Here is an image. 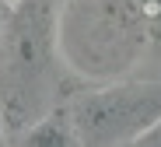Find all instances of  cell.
Masks as SVG:
<instances>
[{
  "label": "cell",
  "mask_w": 161,
  "mask_h": 147,
  "mask_svg": "<svg viewBox=\"0 0 161 147\" xmlns=\"http://www.w3.org/2000/svg\"><path fill=\"white\" fill-rule=\"evenodd\" d=\"M53 46L88 81H119L147 49V7L140 0H67L53 14Z\"/></svg>",
  "instance_id": "1"
},
{
  "label": "cell",
  "mask_w": 161,
  "mask_h": 147,
  "mask_svg": "<svg viewBox=\"0 0 161 147\" xmlns=\"http://www.w3.org/2000/svg\"><path fill=\"white\" fill-rule=\"evenodd\" d=\"M161 116V81H105L67 105L77 144L123 147Z\"/></svg>",
  "instance_id": "2"
},
{
  "label": "cell",
  "mask_w": 161,
  "mask_h": 147,
  "mask_svg": "<svg viewBox=\"0 0 161 147\" xmlns=\"http://www.w3.org/2000/svg\"><path fill=\"white\" fill-rule=\"evenodd\" d=\"M18 144H25V147H74L77 137H74V130H70L67 109L35 116V119L18 133Z\"/></svg>",
  "instance_id": "3"
},
{
  "label": "cell",
  "mask_w": 161,
  "mask_h": 147,
  "mask_svg": "<svg viewBox=\"0 0 161 147\" xmlns=\"http://www.w3.org/2000/svg\"><path fill=\"white\" fill-rule=\"evenodd\" d=\"M137 147H161V116L137 137Z\"/></svg>",
  "instance_id": "4"
},
{
  "label": "cell",
  "mask_w": 161,
  "mask_h": 147,
  "mask_svg": "<svg viewBox=\"0 0 161 147\" xmlns=\"http://www.w3.org/2000/svg\"><path fill=\"white\" fill-rule=\"evenodd\" d=\"M7 14H11V7L0 0V39H4V28H7Z\"/></svg>",
  "instance_id": "5"
},
{
  "label": "cell",
  "mask_w": 161,
  "mask_h": 147,
  "mask_svg": "<svg viewBox=\"0 0 161 147\" xmlns=\"http://www.w3.org/2000/svg\"><path fill=\"white\" fill-rule=\"evenodd\" d=\"M4 140H7V133H4V123H0V144H4Z\"/></svg>",
  "instance_id": "6"
},
{
  "label": "cell",
  "mask_w": 161,
  "mask_h": 147,
  "mask_svg": "<svg viewBox=\"0 0 161 147\" xmlns=\"http://www.w3.org/2000/svg\"><path fill=\"white\" fill-rule=\"evenodd\" d=\"M4 4H7V7H14V4H21V0H4Z\"/></svg>",
  "instance_id": "7"
}]
</instances>
